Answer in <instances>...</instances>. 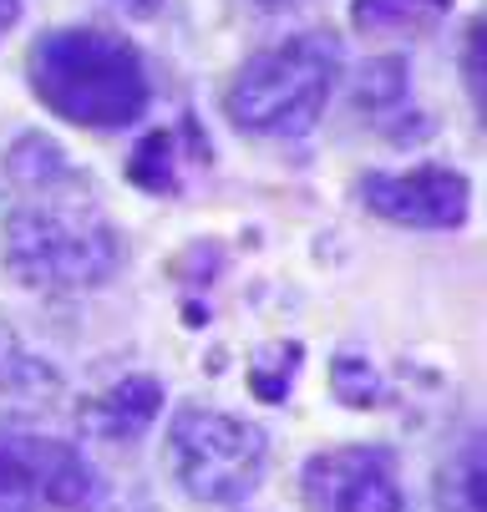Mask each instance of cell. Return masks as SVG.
Here are the masks:
<instances>
[{
	"instance_id": "6da1fadb",
	"label": "cell",
	"mask_w": 487,
	"mask_h": 512,
	"mask_svg": "<svg viewBox=\"0 0 487 512\" xmlns=\"http://www.w3.org/2000/svg\"><path fill=\"white\" fill-rule=\"evenodd\" d=\"M26 82L46 112L97 132L137 122L153 102L143 51L97 26H61L36 36L26 56Z\"/></svg>"
},
{
	"instance_id": "7a4b0ae2",
	"label": "cell",
	"mask_w": 487,
	"mask_h": 512,
	"mask_svg": "<svg viewBox=\"0 0 487 512\" xmlns=\"http://www.w3.org/2000/svg\"><path fill=\"white\" fill-rule=\"evenodd\" d=\"M6 269L26 289H92L122 269V239L82 188L36 193L6 218Z\"/></svg>"
},
{
	"instance_id": "3957f363",
	"label": "cell",
	"mask_w": 487,
	"mask_h": 512,
	"mask_svg": "<svg viewBox=\"0 0 487 512\" xmlns=\"http://www.w3.org/2000/svg\"><path fill=\"white\" fill-rule=\"evenodd\" d=\"M340 82V51L330 36L305 31L254 51L224 92V112L239 132L295 137L310 132Z\"/></svg>"
},
{
	"instance_id": "277c9868",
	"label": "cell",
	"mask_w": 487,
	"mask_h": 512,
	"mask_svg": "<svg viewBox=\"0 0 487 512\" xmlns=\"http://www.w3.org/2000/svg\"><path fill=\"white\" fill-rule=\"evenodd\" d=\"M269 457V436L229 411H208V406H183L168 426V462L173 477L188 497L198 502H244Z\"/></svg>"
},
{
	"instance_id": "5b68a950",
	"label": "cell",
	"mask_w": 487,
	"mask_h": 512,
	"mask_svg": "<svg viewBox=\"0 0 487 512\" xmlns=\"http://www.w3.org/2000/svg\"><path fill=\"white\" fill-rule=\"evenodd\" d=\"M97 467L56 436L0 431V512H97Z\"/></svg>"
},
{
	"instance_id": "8992f818",
	"label": "cell",
	"mask_w": 487,
	"mask_h": 512,
	"mask_svg": "<svg viewBox=\"0 0 487 512\" xmlns=\"http://www.w3.org/2000/svg\"><path fill=\"white\" fill-rule=\"evenodd\" d=\"M310 512H406L396 457L386 447H330L305 462Z\"/></svg>"
},
{
	"instance_id": "52a82bcc",
	"label": "cell",
	"mask_w": 487,
	"mask_h": 512,
	"mask_svg": "<svg viewBox=\"0 0 487 512\" xmlns=\"http://www.w3.org/2000/svg\"><path fill=\"white\" fill-rule=\"evenodd\" d=\"M361 198L371 213L401 229H457L467 218V178L457 168H411V173H371L361 178Z\"/></svg>"
},
{
	"instance_id": "ba28073f",
	"label": "cell",
	"mask_w": 487,
	"mask_h": 512,
	"mask_svg": "<svg viewBox=\"0 0 487 512\" xmlns=\"http://www.w3.org/2000/svg\"><path fill=\"white\" fill-rule=\"evenodd\" d=\"M203 163H208V137L198 132L193 117H178L137 142L127 158V178L148 193H178L188 173H198Z\"/></svg>"
},
{
	"instance_id": "9c48e42d",
	"label": "cell",
	"mask_w": 487,
	"mask_h": 512,
	"mask_svg": "<svg viewBox=\"0 0 487 512\" xmlns=\"http://www.w3.org/2000/svg\"><path fill=\"white\" fill-rule=\"evenodd\" d=\"M158 411H163V386L153 376H127L82 406V426L102 442H132L158 421Z\"/></svg>"
},
{
	"instance_id": "30bf717a",
	"label": "cell",
	"mask_w": 487,
	"mask_h": 512,
	"mask_svg": "<svg viewBox=\"0 0 487 512\" xmlns=\"http://www.w3.org/2000/svg\"><path fill=\"white\" fill-rule=\"evenodd\" d=\"M452 11V0H351L361 36H422Z\"/></svg>"
},
{
	"instance_id": "8fae6325",
	"label": "cell",
	"mask_w": 487,
	"mask_h": 512,
	"mask_svg": "<svg viewBox=\"0 0 487 512\" xmlns=\"http://www.w3.org/2000/svg\"><path fill=\"white\" fill-rule=\"evenodd\" d=\"M11 178L31 193H72V188H87L72 163H66V153L56 148V142L46 137H21L11 148Z\"/></svg>"
},
{
	"instance_id": "7c38bea8",
	"label": "cell",
	"mask_w": 487,
	"mask_h": 512,
	"mask_svg": "<svg viewBox=\"0 0 487 512\" xmlns=\"http://www.w3.org/2000/svg\"><path fill=\"white\" fill-rule=\"evenodd\" d=\"M442 512H482V436L472 431L457 457L442 467Z\"/></svg>"
},
{
	"instance_id": "4fadbf2b",
	"label": "cell",
	"mask_w": 487,
	"mask_h": 512,
	"mask_svg": "<svg viewBox=\"0 0 487 512\" xmlns=\"http://www.w3.org/2000/svg\"><path fill=\"white\" fill-rule=\"evenodd\" d=\"M300 345L295 340H274V345H264L259 355H254V365H249V391L259 396V401H285L290 396V386H295V371H300Z\"/></svg>"
},
{
	"instance_id": "5bb4252c",
	"label": "cell",
	"mask_w": 487,
	"mask_h": 512,
	"mask_svg": "<svg viewBox=\"0 0 487 512\" xmlns=\"http://www.w3.org/2000/svg\"><path fill=\"white\" fill-rule=\"evenodd\" d=\"M0 391H6V396H51L56 376L46 371L41 360L21 355L11 340H0Z\"/></svg>"
},
{
	"instance_id": "9a60e30c",
	"label": "cell",
	"mask_w": 487,
	"mask_h": 512,
	"mask_svg": "<svg viewBox=\"0 0 487 512\" xmlns=\"http://www.w3.org/2000/svg\"><path fill=\"white\" fill-rule=\"evenodd\" d=\"M406 97V61L401 56H381L366 66L361 77V107H391Z\"/></svg>"
},
{
	"instance_id": "2e32d148",
	"label": "cell",
	"mask_w": 487,
	"mask_h": 512,
	"mask_svg": "<svg viewBox=\"0 0 487 512\" xmlns=\"http://www.w3.org/2000/svg\"><path fill=\"white\" fill-rule=\"evenodd\" d=\"M330 386H335V396H340L345 406H356V411H366V406L376 401V391H381L371 365H366V360H351V355H345V360H335Z\"/></svg>"
},
{
	"instance_id": "e0dca14e",
	"label": "cell",
	"mask_w": 487,
	"mask_h": 512,
	"mask_svg": "<svg viewBox=\"0 0 487 512\" xmlns=\"http://www.w3.org/2000/svg\"><path fill=\"white\" fill-rule=\"evenodd\" d=\"M462 71H467V92H472V102L482 107V21L467 26V41H462Z\"/></svg>"
},
{
	"instance_id": "ac0fdd59",
	"label": "cell",
	"mask_w": 487,
	"mask_h": 512,
	"mask_svg": "<svg viewBox=\"0 0 487 512\" xmlns=\"http://www.w3.org/2000/svg\"><path fill=\"white\" fill-rule=\"evenodd\" d=\"M16 16H21V0H0V36L16 26Z\"/></svg>"
},
{
	"instance_id": "d6986e66",
	"label": "cell",
	"mask_w": 487,
	"mask_h": 512,
	"mask_svg": "<svg viewBox=\"0 0 487 512\" xmlns=\"http://www.w3.org/2000/svg\"><path fill=\"white\" fill-rule=\"evenodd\" d=\"M244 6H254V11H295V6H305V0H244Z\"/></svg>"
}]
</instances>
